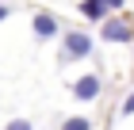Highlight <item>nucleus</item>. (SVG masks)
I'll return each mask as SVG.
<instances>
[{"instance_id": "nucleus-1", "label": "nucleus", "mask_w": 134, "mask_h": 130, "mask_svg": "<svg viewBox=\"0 0 134 130\" xmlns=\"http://www.w3.org/2000/svg\"><path fill=\"white\" fill-rule=\"evenodd\" d=\"M92 54V35L88 31H65L62 35V65H69V61H81Z\"/></svg>"}, {"instance_id": "nucleus-2", "label": "nucleus", "mask_w": 134, "mask_h": 130, "mask_svg": "<svg viewBox=\"0 0 134 130\" xmlns=\"http://www.w3.org/2000/svg\"><path fill=\"white\" fill-rule=\"evenodd\" d=\"M73 100H81V103H92V100H100V92H103V77L100 73H84V77H77L73 80Z\"/></svg>"}, {"instance_id": "nucleus-3", "label": "nucleus", "mask_w": 134, "mask_h": 130, "mask_svg": "<svg viewBox=\"0 0 134 130\" xmlns=\"http://www.w3.org/2000/svg\"><path fill=\"white\" fill-rule=\"evenodd\" d=\"M100 38L103 42H130L134 38V23L130 19H107L100 27Z\"/></svg>"}, {"instance_id": "nucleus-4", "label": "nucleus", "mask_w": 134, "mask_h": 130, "mask_svg": "<svg viewBox=\"0 0 134 130\" xmlns=\"http://www.w3.org/2000/svg\"><path fill=\"white\" fill-rule=\"evenodd\" d=\"M31 27H35V38H54L58 35V19H54L50 12H38L31 19Z\"/></svg>"}, {"instance_id": "nucleus-5", "label": "nucleus", "mask_w": 134, "mask_h": 130, "mask_svg": "<svg viewBox=\"0 0 134 130\" xmlns=\"http://www.w3.org/2000/svg\"><path fill=\"white\" fill-rule=\"evenodd\" d=\"M81 15H84V19H96L100 27L111 19V15H107V8H103L100 0H81Z\"/></svg>"}, {"instance_id": "nucleus-6", "label": "nucleus", "mask_w": 134, "mask_h": 130, "mask_svg": "<svg viewBox=\"0 0 134 130\" xmlns=\"http://www.w3.org/2000/svg\"><path fill=\"white\" fill-rule=\"evenodd\" d=\"M62 130H92V119H84V115H73V119L62 122Z\"/></svg>"}, {"instance_id": "nucleus-7", "label": "nucleus", "mask_w": 134, "mask_h": 130, "mask_svg": "<svg viewBox=\"0 0 134 130\" xmlns=\"http://www.w3.org/2000/svg\"><path fill=\"white\" fill-rule=\"evenodd\" d=\"M4 130H35V126H31V119H12Z\"/></svg>"}, {"instance_id": "nucleus-8", "label": "nucleus", "mask_w": 134, "mask_h": 130, "mask_svg": "<svg viewBox=\"0 0 134 130\" xmlns=\"http://www.w3.org/2000/svg\"><path fill=\"white\" fill-rule=\"evenodd\" d=\"M119 115H123V119H126V115H134V88H130V96L123 100V107H119Z\"/></svg>"}, {"instance_id": "nucleus-9", "label": "nucleus", "mask_w": 134, "mask_h": 130, "mask_svg": "<svg viewBox=\"0 0 134 130\" xmlns=\"http://www.w3.org/2000/svg\"><path fill=\"white\" fill-rule=\"evenodd\" d=\"M100 4H103V8H107V12H115V8H123L126 0H100Z\"/></svg>"}, {"instance_id": "nucleus-10", "label": "nucleus", "mask_w": 134, "mask_h": 130, "mask_svg": "<svg viewBox=\"0 0 134 130\" xmlns=\"http://www.w3.org/2000/svg\"><path fill=\"white\" fill-rule=\"evenodd\" d=\"M8 15H12V8H8V4H0V23L8 19Z\"/></svg>"}]
</instances>
